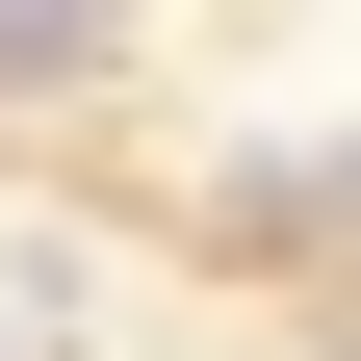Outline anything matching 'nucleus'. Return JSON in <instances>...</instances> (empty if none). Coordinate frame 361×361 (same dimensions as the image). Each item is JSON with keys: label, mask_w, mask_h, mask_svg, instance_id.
Masks as SVG:
<instances>
[{"label": "nucleus", "mask_w": 361, "mask_h": 361, "mask_svg": "<svg viewBox=\"0 0 361 361\" xmlns=\"http://www.w3.org/2000/svg\"><path fill=\"white\" fill-rule=\"evenodd\" d=\"M104 26H129V0H0V78H78Z\"/></svg>", "instance_id": "1"}]
</instances>
